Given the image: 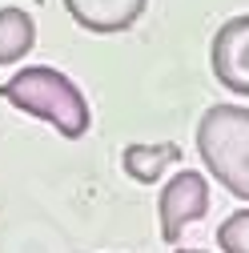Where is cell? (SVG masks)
Segmentation results:
<instances>
[{
    "label": "cell",
    "instance_id": "obj_2",
    "mask_svg": "<svg viewBox=\"0 0 249 253\" xmlns=\"http://www.w3.org/2000/svg\"><path fill=\"white\" fill-rule=\"evenodd\" d=\"M197 153L233 197L249 201V109L213 105L197 121Z\"/></svg>",
    "mask_w": 249,
    "mask_h": 253
},
{
    "label": "cell",
    "instance_id": "obj_5",
    "mask_svg": "<svg viewBox=\"0 0 249 253\" xmlns=\"http://www.w3.org/2000/svg\"><path fill=\"white\" fill-rule=\"evenodd\" d=\"M149 0H65V12L88 33H124L145 16Z\"/></svg>",
    "mask_w": 249,
    "mask_h": 253
},
{
    "label": "cell",
    "instance_id": "obj_1",
    "mask_svg": "<svg viewBox=\"0 0 249 253\" xmlns=\"http://www.w3.org/2000/svg\"><path fill=\"white\" fill-rule=\"evenodd\" d=\"M0 101H8L20 113L52 125L65 141H81L92 125L88 101L77 88V81L65 77L60 69H48V65H28L16 77H8L0 84Z\"/></svg>",
    "mask_w": 249,
    "mask_h": 253
},
{
    "label": "cell",
    "instance_id": "obj_9",
    "mask_svg": "<svg viewBox=\"0 0 249 253\" xmlns=\"http://www.w3.org/2000/svg\"><path fill=\"white\" fill-rule=\"evenodd\" d=\"M177 253H205V249H177Z\"/></svg>",
    "mask_w": 249,
    "mask_h": 253
},
{
    "label": "cell",
    "instance_id": "obj_7",
    "mask_svg": "<svg viewBox=\"0 0 249 253\" xmlns=\"http://www.w3.org/2000/svg\"><path fill=\"white\" fill-rule=\"evenodd\" d=\"M37 44V24L24 8H0V65L20 60L28 48Z\"/></svg>",
    "mask_w": 249,
    "mask_h": 253
},
{
    "label": "cell",
    "instance_id": "obj_3",
    "mask_svg": "<svg viewBox=\"0 0 249 253\" xmlns=\"http://www.w3.org/2000/svg\"><path fill=\"white\" fill-rule=\"evenodd\" d=\"M209 209V181L193 169H181L157 197V213H161V237L177 241L185 233V225L201 221Z\"/></svg>",
    "mask_w": 249,
    "mask_h": 253
},
{
    "label": "cell",
    "instance_id": "obj_8",
    "mask_svg": "<svg viewBox=\"0 0 249 253\" xmlns=\"http://www.w3.org/2000/svg\"><path fill=\"white\" fill-rule=\"evenodd\" d=\"M217 245H221V253H249V209H237L233 217L221 221Z\"/></svg>",
    "mask_w": 249,
    "mask_h": 253
},
{
    "label": "cell",
    "instance_id": "obj_6",
    "mask_svg": "<svg viewBox=\"0 0 249 253\" xmlns=\"http://www.w3.org/2000/svg\"><path fill=\"white\" fill-rule=\"evenodd\" d=\"M177 161H181V145H173V141H161V145H124V153H121L124 173H129L133 181H141V185L161 181L165 169L177 165Z\"/></svg>",
    "mask_w": 249,
    "mask_h": 253
},
{
    "label": "cell",
    "instance_id": "obj_4",
    "mask_svg": "<svg viewBox=\"0 0 249 253\" xmlns=\"http://www.w3.org/2000/svg\"><path fill=\"white\" fill-rule=\"evenodd\" d=\"M209 65H213V77L229 92L249 97V12L229 16L217 28L213 48H209Z\"/></svg>",
    "mask_w": 249,
    "mask_h": 253
}]
</instances>
